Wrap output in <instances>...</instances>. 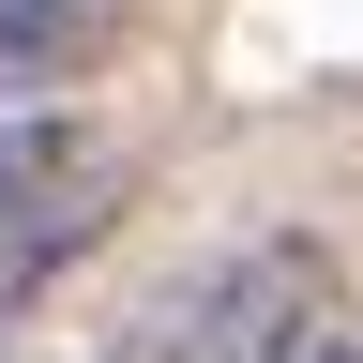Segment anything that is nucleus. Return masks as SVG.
I'll return each mask as SVG.
<instances>
[{
  "label": "nucleus",
  "instance_id": "20e7f679",
  "mask_svg": "<svg viewBox=\"0 0 363 363\" xmlns=\"http://www.w3.org/2000/svg\"><path fill=\"white\" fill-rule=\"evenodd\" d=\"M303 363H363V318H333V333H318V348H303Z\"/></svg>",
  "mask_w": 363,
  "mask_h": 363
},
{
  "label": "nucleus",
  "instance_id": "7ed1b4c3",
  "mask_svg": "<svg viewBox=\"0 0 363 363\" xmlns=\"http://www.w3.org/2000/svg\"><path fill=\"white\" fill-rule=\"evenodd\" d=\"M136 0H0V91H30V106H61L121 61Z\"/></svg>",
  "mask_w": 363,
  "mask_h": 363
},
{
  "label": "nucleus",
  "instance_id": "f257e3e1",
  "mask_svg": "<svg viewBox=\"0 0 363 363\" xmlns=\"http://www.w3.org/2000/svg\"><path fill=\"white\" fill-rule=\"evenodd\" d=\"M106 212H121L106 121H76V106H16L0 121V318L61 288V272L106 242Z\"/></svg>",
  "mask_w": 363,
  "mask_h": 363
},
{
  "label": "nucleus",
  "instance_id": "f03ea898",
  "mask_svg": "<svg viewBox=\"0 0 363 363\" xmlns=\"http://www.w3.org/2000/svg\"><path fill=\"white\" fill-rule=\"evenodd\" d=\"M333 318L348 303H333V257L318 242H242V257H212L197 288H167L136 318L121 363H303Z\"/></svg>",
  "mask_w": 363,
  "mask_h": 363
}]
</instances>
